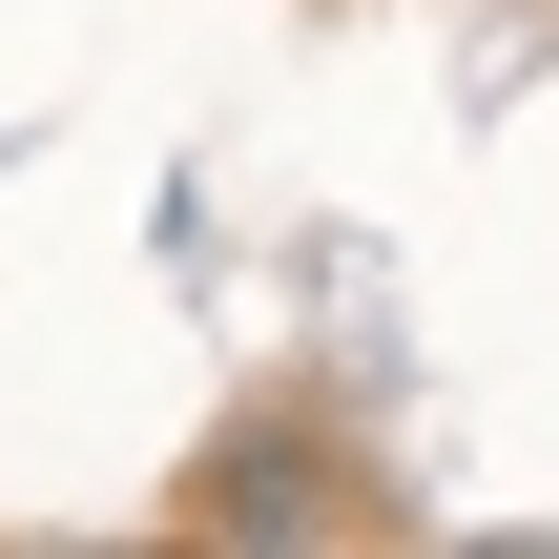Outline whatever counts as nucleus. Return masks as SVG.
Here are the masks:
<instances>
[{
    "label": "nucleus",
    "mask_w": 559,
    "mask_h": 559,
    "mask_svg": "<svg viewBox=\"0 0 559 559\" xmlns=\"http://www.w3.org/2000/svg\"><path fill=\"white\" fill-rule=\"evenodd\" d=\"M373 498H332V456L311 436H228L207 477H187V539H353Z\"/></svg>",
    "instance_id": "obj_1"
}]
</instances>
